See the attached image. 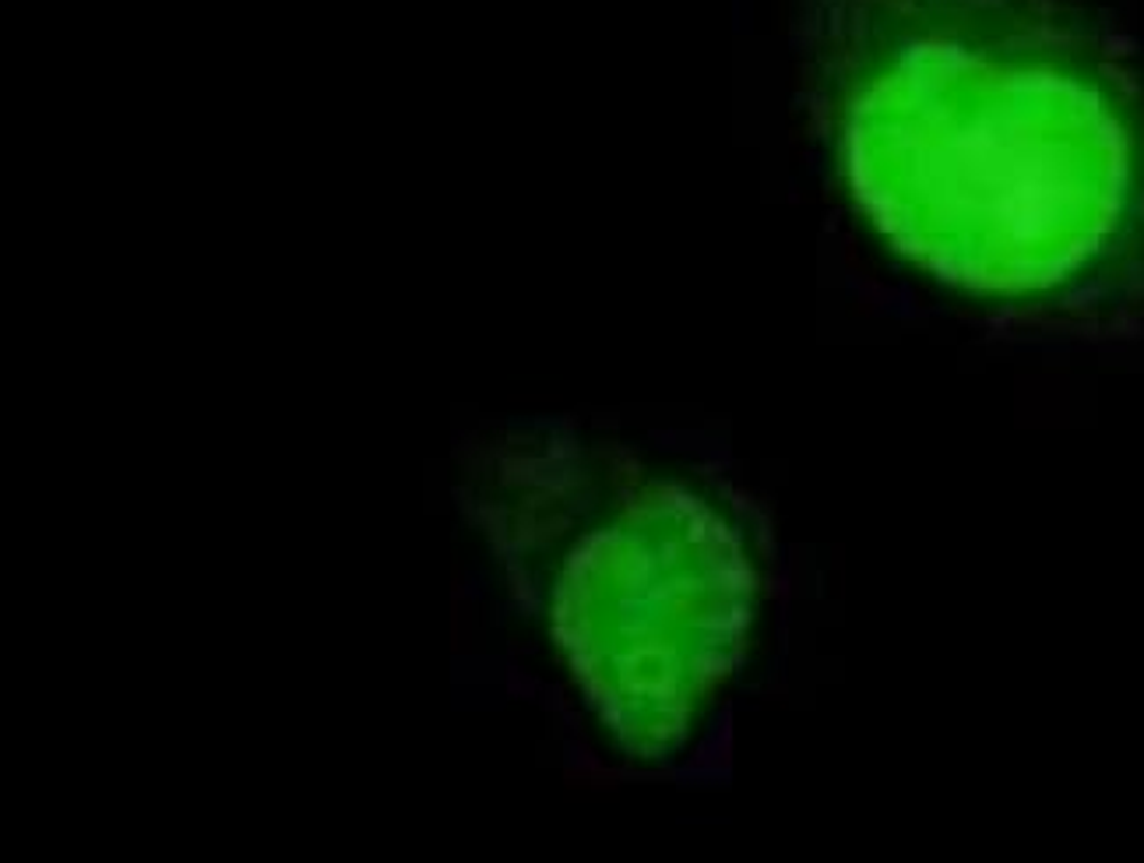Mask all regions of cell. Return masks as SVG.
Segmentation results:
<instances>
[{
  "instance_id": "cell-1",
  "label": "cell",
  "mask_w": 1144,
  "mask_h": 863,
  "mask_svg": "<svg viewBox=\"0 0 1144 863\" xmlns=\"http://www.w3.org/2000/svg\"><path fill=\"white\" fill-rule=\"evenodd\" d=\"M846 152L881 229L958 289L1088 300L1144 255V96L1042 0H863Z\"/></svg>"
}]
</instances>
